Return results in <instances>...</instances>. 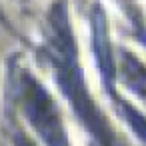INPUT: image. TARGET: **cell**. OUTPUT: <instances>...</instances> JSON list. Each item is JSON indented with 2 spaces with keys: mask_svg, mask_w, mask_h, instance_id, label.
I'll use <instances>...</instances> for the list:
<instances>
[{
  "mask_svg": "<svg viewBox=\"0 0 146 146\" xmlns=\"http://www.w3.org/2000/svg\"><path fill=\"white\" fill-rule=\"evenodd\" d=\"M20 102L22 108L32 122V126L38 130V134L44 138L48 146H68V138L62 128V120L58 114V108L54 100L48 96V92L30 76H22L20 80Z\"/></svg>",
  "mask_w": 146,
  "mask_h": 146,
  "instance_id": "cell-1",
  "label": "cell"
},
{
  "mask_svg": "<svg viewBox=\"0 0 146 146\" xmlns=\"http://www.w3.org/2000/svg\"><path fill=\"white\" fill-rule=\"evenodd\" d=\"M58 82L66 94V98L70 100V104L74 106V112L80 116V120L90 128V132L106 146H110L112 142V136H110V130H108V124L104 122L102 114L98 112L96 104L90 100L86 88H84V82H82V76L76 68L74 62H64V64H58Z\"/></svg>",
  "mask_w": 146,
  "mask_h": 146,
  "instance_id": "cell-2",
  "label": "cell"
},
{
  "mask_svg": "<svg viewBox=\"0 0 146 146\" xmlns=\"http://www.w3.org/2000/svg\"><path fill=\"white\" fill-rule=\"evenodd\" d=\"M48 38H50V46H52L56 64L74 62L76 44H74V36L70 30L64 2H56L48 14Z\"/></svg>",
  "mask_w": 146,
  "mask_h": 146,
  "instance_id": "cell-3",
  "label": "cell"
},
{
  "mask_svg": "<svg viewBox=\"0 0 146 146\" xmlns=\"http://www.w3.org/2000/svg\"><path fill=\"white\" fill-rule=\"evenodd\" d=\"M92 42H94V52L96 60L100 66V72L108 86L112 88L114 82V62H112V52H110V40H108V28H106V16L100 6H94L92 12Z\"/></svg>",
  "mask_w": 146,
  "mask_h": 146,
  "instance_id": "cell-4",
  "label": "cell"
},
{
  "mask_svg": "<svg viewBox=\"0 0 146 146\" xmlns=\"http://www.w3.org/2000/svg\"><path fill=\"white\" fill-rule=\"evenodd\" d=\"M122 112H124L128 124L132 126V130L136 132V136L146 144V118L140 112H136L132 106H128V104H122Z\"/></svg>",
  "mask_w": 146,
  "mask_h": 146,
  "instance_id": "cell-5",
  "label": "cell"
},
{
  "mask_svg": "<svg viewBox=\"0 0 146 146\" xmlns=\"http://www.w3.org/2000/svg\"><path fill=\"white\" fill-rule=\"evenodd\" d=\"M16 144H18V146H32V144H30L26 138H22V136H18V138H16Z\"/></svg>",
  "mask_w": 146,
  "mask_h": 146,
  "instance_id": "cell-6",
  "label": "cell"
}]
</instances>
